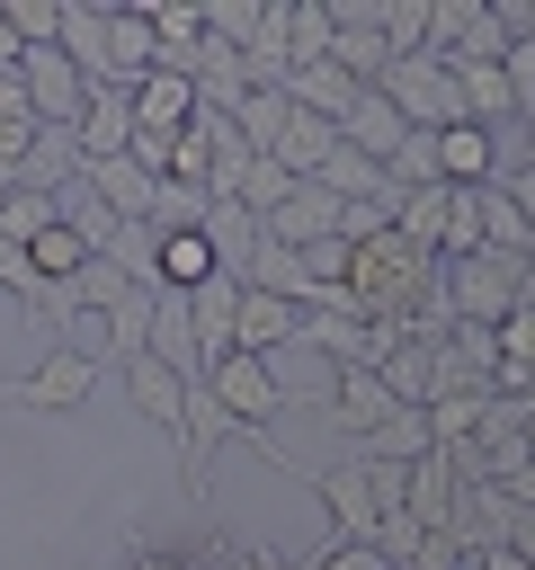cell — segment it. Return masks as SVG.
Here are the masks:
<instances>
[{
    "label": "cell",
    "instance_id": "1",
    "mask_svg": "<svg viewBox=\"0 0 535 570\" xmlns=\"http://www.w3.org/2000/svg\"><path fill=\"white\" fill-rule=\"evenodd\" d=\"M98 392V356L80 338H54L18 383H0V410H80Z\"/></svg>",
    "mask_w": 535,
    "mask_h": 570
},
{
    "label": "cell",
    "instance_id": "2",
    "mask_svg": "<svg viewBox=\"0 0 535 570\" xmlns=\"http://www.w3.org/2000/svg\"><path fill=\"white\" fill-rule=\"evenodd\" d=\"M374 89L401 107V125H410V134H446V125L464 116V107H455V71H446L437 53H410V62H392Z\"/></svg>",
    "mask_w": 535,
    "mask_h": 570
},
{
    "label": "cell",
    "instance_id": "3",
    "mask_svg": "<svg viewBox=\"0 0 535 570\" xmlns=\"http://www.w3.org/2000/svg\"><path fill=\"white\" fill-rule=\"evenodd\" d=\"M312 499H321V534H330V543H374L383 508H374L366 454H357V463H330V472H312Z\"/></svg>",
    "mask_w": 535,
    "mask_h": 570
},
{
    "label": "cell",
    "instance_id": "4",
    "mask_svg": "<svg viewBox=\"0 0 535 570\" xmlns=\"http://www.w3.org/2000/svg\"><path fill=\"white\" fill-rule=\"evenodd\" d=\"M18 80H27V107H36V125H80V107H89V80H80V62H71L62 45H27V53H18Z\"/></svg>",
    "mask_w": 535,
    "mask_h": 570
},
{
    "label": "cell",
    "instance_id": "5",
    "mask_svg": "<svg viewBox=\"0 0 535 570\" xmlns=\"http://www.w3.org/2000/svg\"><path fill=\"white\" fill-rule=\"evenodd\" d=\"M196 116H205V89H196L178 62H160V71H143V80H134V134L178 142V134H196Z\"/></svg>",
    "mask_w": 535,
    "mask_h": 570
},
{
    "label": "cell",
    "instance_id": "6",
    "mask_svg": "<svg viewBox=\"0 0 535 570\" xmlns=\"http://www.w3.org/2000/svg\"><path fill=\"white\" fill-rule=\"evenodd\" d=\"M205 383H214V401L232 410V428H241V436H259V428H268V419L285 410V392H276L268 356H241V347H232L223 365H205Z\"/></svg>",
    "mask_w": 535,
    "mask_h": 570
},
{
    "label": "cell",
    "instance_id": "7",
    "mask_svg": "<svg viewBox=\"0 0 535 570\" xmlns=\"http://www.w3.org/2000/svg\"><path fill=\"white\" fill-rule=\"evenodd\" d=\"M71 134H80V169L134 151V80H89V107H80Z\"/></svg>",
    "mask_w": 535,
    "mask_h": 570
},
{
    "label": "cell",
    "instance_id": "8",
    "mask_svg": "<svg viewBox=\"0 0 535 570\" xmlns=\"http://www.w3.org/2000/svg\"><path fill=\"white\" fill-rule=\"evenodd\" d=\"M294 338H303V303L241 285V312H232V347H241V356H276V347H294Z\"/></svg>",
    "mask_w": 535,
    "mask_h": 570
},
{
    "label": "cell",
    "instance_id": "9",
    "mask_svg": "<svg viewBox=\"0 0 535 570\" xmlns=\"http://www.w3.org/2000/svg\"><path fill=\"white\" fill-rule=\"evenodd\" d=\"M437 178H446V187H499V178H508L499 134H481V125H464V116H455V125L437 134Z\"/></svg>",
    "mask_w": 535,
    "mask_h": 570
},
{
    "label": "cell",
    "instance_id": "10",
    "mask_svg": "<svg viewBox=\"0 0 535 570\" xmlns=\"http://www.w3.org/2000/svg\"><path fill=\"white\" fill-rule=\"evenodd\" d=\"M339 214H348V205H339L330 187H312V178H303V187L259 223V240H276V249H312V240H330V232H339Z\"/></svg>",
    "mask_w": 535,
    "mask_h": 570
},
{
    "label": "cell",
    "instance_id": "11",
    "mask_svg": "<svg viewBox=\"0 0 535 570\" xmlns=\"http://www.w3.org/2000/svg\"><path fill=\"white\" fill-rule=\"evenodd\" d=\"M125 401H134L169 445L187 436V374H169L160 356H134V365H125Z\"/></svg>",
    "mask_w": 535,
    "mask_h": 570
},
{
    "label": "cell",
    "instance_id": "12",
    "mask_svg": "<svg viewBox=\"0 0 535 570\" xmlns=\"http://www.w3.org/2000/svg\"><path fill=\"white\" fill-rule=\"evenodd\" d=\"M80 178L98 187V205H107L116 223H152V205H160V178H152L134 151H116V160H89Z\"/></svg>",
    "mask_w": 535,
    "mask_h": 570
},
{
    "label": "cell",
    "instance_id": "13",
    "mask_svg": "<svg viewBox=\"0 0 535 570\" xmlns=\"http://www.w3.org/2000/svg\"><path fill=\"white\" fill-rule=\"evenodd\" d=\"M446 71H455V107H464V125H481V134H499L508 116H526L499 62H446Z\"/></svg>",
    "mask_w": 535,
    "mask_h": 570
},
{
    "label": "cell",
    "instance_id": "14",
    "mask_svg": "<svg viewBox=\"0 0 535 570\" xmlns=\"http://www.w3.org/2000/svg\"><path fill=\"white\" fill-rule=\"evenodd\" d=\"M339 142H357L366 160H392V151L410 142V125H401V107H392L383 89H357V107L339 116Z\"/></svg>",
    "mask_w": 535,
    "mask_h": 570
},
{
    "label": "cell",
    "instance_id": "15",
    "mask_svg": "<svg viewBox=\"0 0 535 570\" xmlns=\"http://www.w3.org/2000/svg\"><path fill=\"white\" fill-rule=\"evenodd\" d=\"M18 187H36V196L80 187V134L71 125H36V151L18 160Z\"/></svg>",
    "mask_w": 535,
    "mask_h": 570
},
{
    "label": "cell",
    "instance_id": "16",
    "mask_svg": "<svg viewBox=\"0 0 535 570\" xmlns=\"http://www.w3.org/2000/svg\"><path fill=\"white\" fill-rule=\"evenodd\" d=\"M107 71H116V80H143V71H160L152 9H143V0H134V9H107Z\"/></svg>",
    "mask_w": 535,
    "mask_h": 570
},
{
    "label": "cell",
    "instance_id": "17",
    "mask_svg": "<svg viewBox=\"0 0 535 570\" xmlns=\"http://www.w3.org/2000/svg\"><path fill=\"white\" fill-rule=\"evenodd\" d=\"M152 312H160V294H152V285H125V294L98 312V321H107V356H116V365L152 356Z\"/></svg>",
    "mask_w": 535,
    "mask_h": 570
},
{
    "label": "cell",
    "instance_id": "18",
    "mask_svg": "<svg viewBox=\"0 0 535 570\" xmlns=\"http://www.w3.org/2000/svg\"><path fill=\"white\" fill-rule=\"evenodd\" d=\"M232 312H241V276H214V285H196V294H187V321H196L205 365H223V356H232Z\"/></svg>",
    "mask_w": 535,
    "mask_h": 570
},
{
    "label": "cell",
    "instance_id": "19",
    "mask_svg": "<svg viewBox=\"0 0 535 570\" xmlns=\"http://www.w3.org/2000/svg\"><path fill=\"white\" fill-rule=\"evenodd\" d=\"M392 410H401V401L383 392V374H374V365H348V374H339V392H330V419H339V428H357V436H374Z\"/></svg>",
    "mask_w": 535,
    "mask_h": 570
},
{
    "label": "cell",
    "instance_id": "20",
    "mask_svg": "<svg viewBox=\"0 0 535 570\" xmlns=\"http://www.w3.org/2000/svg\"><path fill=\"white\" fill-rule=\"evenodd\" d=\"M223 116H232V134H241V142H250V151L268 160V151H276V134L294 125V98H285V89H241V98H232Z\"/></svg>",
    "mask_w": 535,
    "mask_h": 570
},
{
    "label": "cell",
    "instance_id": "21",
    "mask_svg": "<svg viewBox=\"0 0 535 570\" xmlns=\"http://www.w3.org/2000/svg\"><path fill=\"white\" fill-rule=\"evenodd\" d=\"M152 9V45H160V62H196V45H205V0H143Z\"/></svg>",
    "mask_w": 535,
    "mask_h": 570
},
{
    "label": "cell",
    "instance_id": "22",
    "mask_svg": "<svg viewBox=\"0 0 535 570\" xmlns=\"http://www.w3.org/2000/svg\"><path fill=\"white\" fill-rule=\"evenodd\" d=\"M62 53L80 62V80H116V71H107V9L62 0Z\"/></svg>",
    "mask_w": 535,
    "mask_h": 570
},
{
    "label": "cell",
    "instance_id": "23",
    "mask_svg": "<svg viewBox=\"0 0 535 570\" xmlns=\"http://www.w3.org/2000/svg\"><path fill=\"white\" fill-rule=\"evenodd\" d=\"M455 490H464V481H455V463H446V454L410 463V517H419L428 534H437V525H455Z\"/></svg>",
    "mask_w": 535,
    "mask_h": 570
},
{
    "label": "cell",
    "instance_id": "24",
    "mask_svg": "<svg viewBox=\"0 0 535 570\" xmlns=\"http://www.w3.org/2000/svg\"><path fill=\"white\" fill-rule=\"evenodd\" d=\"M241 285L285 294V303H312V267H303V249H276V240H259V258H250V276H241Z\"/></svg>",
    "mask_w": 535,
    "mask_h": 570
},
{
    "label": "cell",
    "instance_id": "25",
    "mask_svg": "<svg viewBox=\"0 0 535 570\" xmlns=\"http://www.w3.org/2000/svg\"><path fill=\"white\" fill-rule=\"evenodd\" d=\"M366 454H383V463H428V454H437V436H428V410H410V401H401V410H392V419L366 436Z\"/></svg>",
    "mask_w": 535,
    "mask_h": 570
},
{
    "label": "cell",
    "instance_id": "26",
    "mask_svg": "<svg viewBox=\"0 0 535 570\" xmlns=\"http://www.w3.org/2000/svg\"><path fill=\"white\" fill-rule=\"evenodd\" d=\"M428 9H437V0H374V27H383V53H392V62L428 53Z\"/></svg>",
    "mask_w": 535,
    "mask_h": 570
},
{
    "label": "cell",
    "instance_id": "27",
    "mask_svg": "<svg viewBox=\"0 0 535 570\" xmlns=\"http://www.w3.org/2000/svg\"><path fill=\"white\" fill-rule=\"evenodd\" d=\"M89 258H98V249H89L71 223H54V232H36V240H27V267H36V276H54V285H71Z\"/></svg>",
    "mask_w": 535,
    "mask_h": 570
},
{
    "label": "cell",
    "instance_id": "28",
    "mask_svg": "<svg viewBox=\"0 0 535 570\" xmlns=\"http://www.w3.org/2000/svg\"><path fill=\"white\" fill-rule=\"evenodd\" d=\"M54 223H62V196H36V187H9V196H0V240L27 249V240L54 232Z\"/></svg>",
    "mask_w": 535,
    "mask_h": 570
},
{
    "label": "cell",
    "instance_id": "29",
    "mask_svg": "<svg viewBox=\"0 0 535 570\" xmlns=\"http://www.w3.org/2000/svg\"><path fill=\"white\" fill-rule=\"evenodd\" d=\"M330 45H339L330 0H294V71H303V62H330Z\"/></svg>",
    "mask_w": 535,
    "mask_h": 570
},
{
    "label": "cell",
    "instance_id": "30",
    "mask_svg": "<svg viewBox=\"0 0 535 570\" xmlns=\"http://www.w3.org/2000/svg\"><path fill=\"white\" fill-rule=\"evenodd\" d=\"M205 36L232 45V53H250L259 45V0H205Z\"/></svg>",
    "mask_w": 535,
    "mask_h": 570
},
{
    "label": "cell",
    "instance_id": "31",
    "mask_svg": "<svg viewBox=\"0 0 535 570\" xmlns=\"http://www.w3.org/2000/svg\"><path fill=\"white\" fill-rule=\"evenodd\" d=\"M18 45H62V0H0Z\"/></svg>",
    "mask_w": 535,
    "mask_h": 570
},
{
    "label": "cell",
    "instance_id": "32",
    "mask_svg": "<svg viewBox=\"0 0 535 570\" xmlns=\"http://www.w3.org/2000/svg\"><path fill=\"white\" fill-rule=\"evenodd\" d=\"M419 543H428V525H419V517H410V508H392V517H383V525H374V552H383V561H392V570H410V561H419Z\"/></svg>",
    "mask_w": 535,
    "mask_h": 570
},
{
    "label": "cell",
    "instance_id": "33",
    "mask_svg": "<svg viewBox=\"0 0 535 570\" xmlns=\"http://www.w3.org/2000/svg\"><path fill=\"white\" fill-rule=\"evenodd\" d=\"M27 151H36V116H0V187H18Z\"/></svg>",
    "mask_w": 535,
    "mask_h": 570
},
{
    "label": "cell",
    "instance_id": "34",
    "mask_svg": "<svg viewBox=\"0 0 535 570\" xmlns=\"http://www.w3.org/2000/svg\"><path fill=\"white\" fill-rule=\"evenodd\" d=\"M312 552H321V570H392V561H383L374 543H330V534H321Z\"/></svg>",
    "mask_w": 535,
    "mask_h": 570
},
{
    "label": "cell",
    "instance_id": "35",
    "mask_svg": "<svg viewBox=\"0 0 535 570\" xmlns=\"http://www.w3.org/2000/svg\"><path fill=\"white\" fill-rule=\"evenodd\" d=\"M125 570H196V561H187L178 543H134V561H125Z\"/></svg>",
    "mask_w": 535,
    "mask_h": 570
},
{
    "label": "cell",
    "instance_id": "36",
    "mask_svg": "<svg viewBox=\"0 0 535 570\" xmlns=\"http://www.w3.org/2000/svg\"><path fill=\"white\" fill-rule=\"evenodd\" d=\"M499 187H508V205H517V223H526V232H535V169H508V178H499Z\"/></svg>",
    "mask_w": 535,
    "mask_h": 570
},
{
    "label": "cell",
    "instance_id": "37",
    "mask_svg": "<svg viewBox=\"0 0 535 570\" xmlns=\"http://www.w3.org/2000/svg\"><path fill=\"white\" fill-rule=\"evenodd\" d=\"M508 552L535 570V508H517V525H508Z\"/></svg>",
    "mask_w": 535,
    "mask_h": 570
},
{
    "label": "cell",
    "instance_id": "38",
    "mask_svg": "<svg viewBox=\"0 0 535 570\" xmlns=\"http://www.w3.org/2000/svg\"><path fill=\"white\" fill-rule=\"evenodd\" d=\"M18 53H27V45H18V36H9V9H0V71H9V62H18Z\"/></svg>",
    "mask_w": 535,
    "mask_h": 570
},
{
    "label": "cell",
    "instance_id": "39",
    "mask_svg": "<svg viewBox=\"0 0 535 570\" xmlns=\"http://www.w3.org/2000/svg\"><path fill=\"white\" fill-rule=\"evenodd\" d=\"M473 570H526V561H517V552H508V543H499V552H481V561H473Z\"/></svg>",
    "mask_w": 535,
    "mask_h": 570
}]
</instances>
